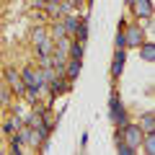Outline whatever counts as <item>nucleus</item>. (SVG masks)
<instances>
[{
  "mask_svg": "<svg viewBox=\"0 0 155 155\" xmlns=\"http://www.w3.org/2000/svg\"><path fill=\"white\" fill-rule=\"evenodd\" d=\"M116 150H119L122 155H134V153H137V147H132V145L122 142V140H116Z\"/></svg>",
  "mask_w": 155,
  "mask_h": 155,
  "instance_id": "13",
  "label": "nucleus"
},
{
  "mask_svg": "<svg viewBox=\"0 0 155 155\" xmlns=\"http://www.w3.org/2000/svg\"><path fill=\"white\" fill-rule=\"evenodd\" d=\"M21 80H23V85H26V88H31V91H41V88L47 85L41 70H34V67H26V70L21 72Z\"/></svg>",
  "mask_w": 155,
  "mask_h": 155,
  "instance_id": "2",
  "label": "nucleus"
},
{
  "mask_svg": "<svg viewBox=\"0 0 155 155\" xmlns=\"http://www.w3.org/2000/svg\"><path fill=\"white\" fill-rule=\"evenodd\" d=\"M116 49H124V34L122 31L116 34Z\"/></svg>",
  "mask_w": 155,
  "mask_h": 155,
  "instance_id": "19",
  "label": "nucleus"
},
{
  "mask_svg": "<svg viewBox=\"0 0 155 155\" xmlns=\"http://www.w3.org/2000/svg\"><path fill=\"white\" fill-rule=\"evenodd\" d=\"M142 145H145V150L153 155L155 153V132H147V137H142Z\"/></svg>",
  "mask_w": 155,
  "mask_h": 155,
  "instance_id": "12",
  "label": "nucleus"
},
{
  "mask_svg": "<svg viewBox=\"0 0 155 155\" xmlns=\"http://www.w3.org/2000/svg\"><path fill=\"white\" fill-rule=\"evenodd\" d=\"M44 39H49V36H47V31H44V28H34V41H36V44H41Z\"/></svg>",
  "mask_w": 155,
  "mask_h": 155,
  "instance_id": "17",
  "label": "nucleus"
},
{
  "mask_svg": "<svg viewBox=\"0 0 155 155\" xmlns=\"http://www.w3.org/2000/svg\"><path fill=\"white\" fill-rule=\"evenodd\" d=\"M124 60H127L124 49H116L114 62H111V75H114V78H119V75H122V70H124Z\"/></svg>",
  "mask_w": 155,
  "mask_h": 155,
  "instance_id": "7",
  "label": "nucleus"
},
{
  "mask_svg": "<svg viewBox=\"0 0 155 155\" xmlns=\"http://www.w3.org/2000/svg\"><path fill=\"white\" fill-rule=\"evenodd\" d=\"M80 75V60H70L65 67V80H75Z\"/></svg>",
  "mask_w": 155,
  "mask_h": 155,
  "instance_id": "8",
  "label": "nucleus"
},
{
  "mask_svg": "<svg viewBox=\"0 0 155 155\" xmlns=\"http://www.w3.org/2000/svg\"><path fill=\"white\" fill-rule=\"evenodd\" d=\"M5 85H8L11 91H16V93H23V91H26V85H23L21 75H18L16 70H5Z\"/></svg>",
  "mask_w": 155,
  "mask_h": 155,
  "instance_id": "5",
  "label": "nucleus"
},
{
  "mask_svg": "<svg viewBox=\"0 0 155 155\" xmlns=\"http://www.w3.org/2000/svg\"><path fill=\"white\" fill-rule=\"evenodd\" d=\"M142 137H145V132H142L140 124H122V132L116 134V140H122V142L132 145V147H137V150H140V145H142Z\"/></svg>",
  "mask_w": 155,
  "mask_h": 155,
  "instance_id": "1",
  "label": "nucleus"
},
{
  "mask_svg": "<svg viewBox=\"0 0 155 155\" xmlns=\"http://www.w3.org/2000/svg\"><path fill=\"white\" fill-rule=\"evenodd\" d=\"M109 114H111V122L114 124H127V111H124V106H122V101H119V96H111V101H109Z\"/></svg>",
  "mask_w": 155,
  "mask_h": 155,
  "instance_id": "3",
  "label": "nucleus"
},
{
  "mask_svg": "<svg viewBox=\"0 0 155 155\" xmlns=\"http://www.w3.org/2000/svg\"><path fill=\"white\" fill-rule=\"evenodd\" d=\"M8 96H11V91H8L5 80H3V78H0V104H5V101H8Z\"/></svg>",
  "mask_w": 155,
  "mask_h": 155,
  "instance_id": "16",
  "label": "nucleus"
},
{
  "mask_svg": "<svg viewBox=\"0 0 155 155\" xmlns=\"http://www.w3.org/2000/svg\"><path fill=\"white\" fill-rule=\"evenodd\" d=\"M140 127H142V132H155V116L150 114V111L142 116V124H140Z\"/></svg>",
  "mask_w": 155,
  "mask_h": 155,
  "instance_id": "10",
  "label": "nucleus"
},
{
  "mask_svg": "<svg viewBox=\"0 0 155 155\" xmlns=\"http://www.w3.org/2000/svg\"><path fill=\"white\" fill-rule=\"evenodd\" d=\"M140 52H142V60H147V62L155 60V47L153 44H140Z\"/></svg>",
  "mask_w": 155,
  "mask_h": 155,
  "instance_id": "11",
  "label": "nucleus"
},
{
  "mask_svg": "<svg viewBox=\"0 0 155 155\" xmlns=\"http://www.w3.org/2000/svg\"><path fill=\"white\" fill-rule=\"evenodd\" d=\"M34 5H36V8H47V5H49V0H34Z\"/></svg>",
  "mask_w": 155,
  "mask_h": 155,
  "instance_id": "20",
  "label": "nucleus"
},
{
  "mask_svg": "<svg viewBox=\"0 0 155 155\" xmlns=\"http://www.w3.org/2000/svg\"><path fill=\"white\" fill-rule=\"evenodd\" d=\"M80 26V21H78V16H67V21H65V31L67 34H75V28Z\"/></svg>",
  "mask_w": 155,
  "mask_h": 155,
  "instance_id": "15",
  "label": "nucleus"
},
{
  "mask_svg": "<svg viewBox=\"0 0 155 155\" xmlns=\"http://www.w3.org/2000/svg\"><path fill=\"white\" fill-rule=\"evenodd\" d=\"M21 127V122H18V119H11V122H5V132H11L13 134V129H18Z\"/></svg>",
  "mask_w": 155,
  "mask_h": 155,
  "instance_id": "18",
  "label": "nucleus"
},
{
  "mask_svg": "<svg viewBox=\"0 0 155 155\" xmlns=\"http://www.w3.org/2000/svg\"><path fill=\"white\" fill-rule=\"evenodd\" d=\"M142 39H145L142 28H140V26H129L127 34H124V47H140V44H142Z\"/></svg>",
  "mask_w": 155,
  "mask_h": 155,
  "instance_id": "4",
  "label": "nucleus"
},
{
  "mask_svg": "<svg viewBox=\"0 0 155 155\" xmlns=\"http://www.w3.org/2000/svg\"><path fill=\"white\" fill-rule=\"evenodd\" d=\"M140 18H153V3L150 0H129Z\"/></svg>",
  "mask_w": 155,
  "mask_h": 155,
  "instance_id": "6",
  "label": "nucleus"
},
{
  "mask_svg": "<svg viewBox=\"0 0 155 155\" xmlns=\"http://www.w3.org/2000/svg\"><path fill=\"white\" fill-rule=\"evenodd\" d=\"M60 39H67L65 23H57V26H54V31H52V41H60Z\"/></svg>",
  "mask_w": 155,
  "mask_h": 155,
  "instance_id": "14",
  "label": "nucleus"
},
{
  "mask_svg": "<svg viewBox=\"0 0 155 155\" xmlns=\"http://www.w3.org/2000/svg\"><path fill=\"white\" fill-rule=\"evenodd\" d=\"M67 60H80V57H83V44H80V41H75V44H70L67 47Z\"/></svg>",
  "mask_w": 155,
  "mask_h": 155,
  "instance_id": "9",
  "label": "nucleus"
}]
</instances>
